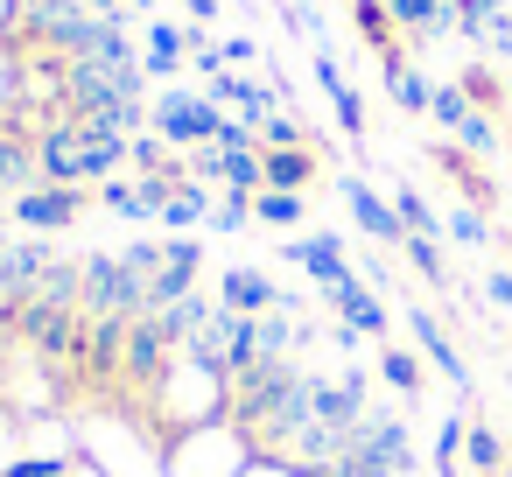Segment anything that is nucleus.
I'll return each mask as SVG.
<instances>
[{"mask_svg": "<svg viewBox=\"0 0 512 477\" xmlns=\"http://www.w3.org/2000/svg\"><path fill=\"white\" fill-rule=\"evenodd\" d=\"M85 309H57V302H22V323H15V337L43 358V372H78V358H85Z\"/></svg>", "mask_w": 512, "mask_h": 477, "instance_id": "f257e3e1", "label": "nucleus"}, {"mask_svg": "<svg viewBox=\"0 0 512 477\" xmlns=\"http://www.w3.org/2000/svg\"><path fill=\"white\" fill-rule=\"evenodd\" d=\"M85 260V316H148V281L120 253H78Z\"/></svg>", "mask_w": 512, "mask_h": 477, "instance_id": "f03ea898", "label": "nucleus"}, {"mask_svg": "<svg viewBox=\"0 0 512 477\" xmlns=\"http://www.w3.org/2000/svg\"><path fill=\"white\" fill-rule=\"evenodd\" d=\"M365 414H372V372L365 365H344L337 379H316V428L344 435V449H351V428Z\"/></svg>", "mask_w": 512, "mask_h": 477, "instance_id": "7ed1b4c3", "label": "nucleus"}, {"mask_svg": "<svg viewBox=\"0 0 512 477\" xmlns=\"http://www.w3.org/2000/svg\"><path fill=\"white\" fill-rule=\"evenodd\" d=\"M127 330H134V316H92V323H85V358H78V379H85L92 393H106V386L120 379Z\"/></svg>", "mask_w": 512, "mask_h": 477, "instance_id": "20e7f679", "label": "nucleus"}, {"mask_svg": "<svg viewBox=\"0 0 512 477\" xmlns=\"http://www.w3.org/2000/svg\"><path fill=\"white\" fill-rule=\"evenodd\" d=\"M169 358H176V344L162 337V323H155V316H134L120 379H127V386H162V379H169Z\"/></svg>", "mask_w": 512, "mask_h": 477, "instance_id": "39448f33", "label": "nucleus"}, {"mask_svg": "<svg viewBox=\"0 0 512 477\" xmlns=\"http://www.w3.org/2000/svg\"><path fill=\"white\" fill-rule=\"evenodd\" d=\"M50 260H57V246L50 239H22V246H8L0 253V302H36V288H43V274H50Z\"/></svg>", "mask_w": 512, "mask_h": 477, "instance_id": "423d86ee", "label": "nucleus"}, {"mask_svg": "<svg viewBox=\"0 0 512 477\" xmlns=\"http://www.w3.org/2000/svg\"><path fill=\"white\" fill-rule=\"evenodd\" d=\"M197 274H204L197 239H162V274L148 281V309H169V302L197 295Z\"/></svg>", "mask_w": 512, "mask_h": 477, "instance_id": "0eeeda50", "label": "nucleus"}, {"mask_svg": "<svg viewBox=\"0 0 512 477\" xmlns=\"http://www.w3.org/2000/svg\"><path fill=\"white\" fill-rule=\"evenodd\" d=\"M323 309H330L337 323H351L358 337H379V344H386V323H393V316H386V302L372 295V281H358V274H351V281L323 288Z\"/></svg>", "mask_w": 512, "mask_h": 477, "instance_id": "6e6552de", "label": "nucleus"}, {"mask_svg": "<svg viewBox=\"0 0 512 477\" xmlns=\"http://www.w3.org/2000/svg\"><path fill=\"white\" fill-rule=\"evenodd\" d=\"M78 211H85V197L78 190H64V183H36V190H22L15 197V218L43 239V232H64V225H78Z\"/></svg>", "mask_w": 512, "mask_h": 477, "instance_id": "1a4fd4ad", "label": "nucleus"}, {"mask_svg": "<svg viewBox=\"0 0 512 477\" xmlns=\"http://www.w3.org/2000/svg\"><path fill=\"white\" fill-rule=\"evenodd\" d=\"M155 127H162L169 141H183V148H190V141H218V127H225V120H218L204 99H190V92H162Z\"/></svg>", "mask_w": 512, "mask_h": 477, "instance_id": "9d476101", "label": "nucleus"}, {"mask_svg": "<svg viewBox=\"0 0 512 477\" xmlns=\"http://www.w3.org/2000/svg\"><path fill=\"white\" fill-rule=\"evenodd\" d=\"M407 330H414L421 358H428L449 386H470V365H463V351H456V337L442 330V316H435V309H407Z\"/></svg>", "mask_w": 512, "mask_h": 477, "instance_id": "9b49d317", "label": "nucleus"}, {"mask_svg": "<svg viewBox=\"0 0 512 477\" xmlns=\"http://www.w3.org/2000/svg\"><path fill=\"white\" fill-rule=\"evenodd\" d=\"M218 302L225 309H239V316H267V309H288V295L260 274V267H225V281H218Z\"/></svg>", "mask_w": 512, "mask_h": 477, "instance_id": "f8f14e48", "label": "nucleus"}, {"mask_svg": "<svg viewBox=\"0 0 512 477\" xmlns=\"http://www.w3.org/2000/svg\"><path fill=\"white\" fill-rule=\"evenodd\" d=\"M344 204H351V218L379 239V246H407V225H400V204H379V190H365V183H351L344 176Z\"/></svg>", "mask_w": 512, "mask_h": 477, "instance_id": "ddd939ff", "label": "nucleus"}, {"mask_svg": "<svg viewBox=\"0 0 512 477\" xmlns=\"http://www.w3.org/2000/svg\"><path fill=\"white\" fill-rule=\"evenodd\" d=\"M281 260H302V274H309L316 288L351 281V260H344V246H337V239H288V246H281Z\"/></svg>", "mask_w": 512, "mask_h": 477, "instance_id": "4468645a", "label": "nucleus"}, {"mask_svg": "<svg viewBox=\"0 0 512 477\" xmlns=\"http://www.w3.org/2000/svg\"><path fill=\"white\" fill-rule=\"evenodd\" d=\"M260 162H267V190H309L316 183V155L309 148H260Z\"/></svg>", "mask_w": 512, "mask_h": 477, "instance_id": "2eb2a0df", "label": "nucleus"}, {"mask_svg": "<svg viewBox=\"0 0 512 477\" xmlns=\"http://www.w3.org/2000/svg\"><path fill=\"white\" fill-rule=\"evenodd\" d=\"M463 463H470V477H498V470H512V442H505L498 428L470 421V435H463Z\"/></svg>", "mask_w": 512, "mask_h": 477, "instance_id": "dca6fc26", "label": "nucleus"}, {"mask_svg": "<svg viewBox=\"0 0 512 477\" xmlns=\"http://www.w3.org/2000/svg\"><path fill=\"white\" fill-rule=\"evenodd\" d=\"M372 372H386V386H393V393H407V400L421 393V358H414V351H400V344H379V365H372Z\"/></svg>", "mask_w": 512, "mask_h": 477, "instance_id": "f3484780", "label": "nucleus"}, {"mask_svg": "<svg viewBox=\"0 0 512 477\" xmlns=\"http://www.w3.org/2000/svg\"><path fill=\"white\" fill-rule=\"evenodd\" d=\"M407 260H414V274L428 281V288H449V267H442V239H421V232H407V246H400Z\"/></svg>", "mask_w": 512, "mask_h": 477, "instance_id": "a211bd4d", "label": "nucleus"}, {"mask_svg": "<svg viewBox=\"0 0 512 477\" xmlns=\"http://www.w3.org/2000/svg\"><path fill=\"white\" fill-rule=\"evenodd\" d=\"M253 344H260V358H288L295 351V323L281 309H267V316H253Z\"/></svg>", "mask_w": 512, "mask_h": 477, "instance_id": "6ab92c4d", "label": "nucleus"}, {"mask_svg": "<svg viewBox=\"0 0 512 477\" xmlns=\"http://www.w3.org/2000/svg\"><path fill=\"white\" fill-rule=\"evenodd\" d=\"M99 204H106L113 218H148V204H141V183H127V176H106V183H99Z\"/></svg>", "mask_w": 512, "mask_h": 477, "instance_id": "aec40b11", "label": "nucleus"}, {"mask_svg": "<svg viewBox=\"0 0 512 477\" xmlns=\"http://www.w3.org/2000/svg\"><path fill=\"white\" fill-rule=\"evenodd\" d=\"M253 218L260 225H302V197L295 190H260L253 197Z\"/></svg>", "mask_w": 512, "mask_h": 477, "instance_id": "412c9836", "label": "nucleus"}, {"mask_svg": "<svg viewBox=\"0 0 512 477\" xmlns=\"http://www.w3.org/2000/svg\"><path fill=\"white\" fill-rule=\"evenodd\" d=\"M463 435H470V421H463V414H442V428H435V477H456Z\"/></svg>", "mask_w": 512, "mask_h": 477, "instance_id": "4be33fe9", "label": "nucleus"}, {"mask_svg": "<svg viewBox=\"0 0 512 477\" xmlns=\"http://www.w3.org/2000/svg\"><path fill=\"white\" fill-rule=\"evenodd\" d=\"M204 218H211L204 190H176V197L162 204V225H176V232H190V225H204Z\"/></svg>", "mask_w": 512, "mask_h": 477, "instance_id": "5701e85b", "label": "nucleus"}, {"mask_svg": "<svg viewBox=\"0 0 512 477\" xmlns=\"http://www.w3.org/2000/svg\"><path fill=\"white\" fill-rule=\"evenodd\" d=\"M435 162H442V169H449V176H456V183L470 190V204H491V183H484V176H477V169H470V162H463L456 148H435Z\"/></svg>", "mask_w": 512, "mask_h": 477, "instance_id": "b1692460", "label": "nucleus"}, {"mask_svg": "<svg viewBox=\"0 0 512 477\" xmlns=\"http://www.w3.org/2000/svg\"><path fill=\"white\" fill-rule=\"evenodd\" d=\"M400 225H407V232H421V239H435V232H442V218H435V204H421L414 190L400 197Z\"/></svg>", "mask_w": 512, "mask_h": 477, "instance_id": "393cba45", "label": "nucleus"}, {"mask_svg": "<svg viewBox=\"0 0 512 477\" xmlns=\"http://www.w3.org/2000/svg\"><path fill=\"white\" fill-rule=\"evenodd\" d=\"M246 218H253V197H239V190H225V204L211 211V225H218V232H239Z\"/></svg>", "mask_w": 512, "mask_h": 477, "instance_id": "a878e982", "label": "nucleus"}, {"mask_svg": "<svg viewBox=\"0 0 512 477\" xmlns=\"http://www.w3.org/2000/svg\"><path fill=\"white\" fill-rule=\"evenodd\" d=\"M0 477H64V456H22V463H8Z\"/></svg>", "mask_w": 512, "mask_h": 477, "instance_id": "bb28decb", "label": "nucleus"}, {"mask_svg": "<svg viewBox=\"0 0 512 477\" xmlns=\"http://www.w3.org/2000/svg\"><path fill=\"white\" fill-rule=\"evenodd\" d=\"M435 120H442L449 134H463V120H470V106H463V92H435Z\"/></svg>", "mask_w": 512, "mask_h": 477, "instance_id": "cd10ccee", "label": "nucleus"}, {"mask_svg": "<svg viewBox=\"0 0 512 477\" xmlns=\"http://www.w3.org/2000/svg\"><path fill=\"white\" fill-rule=\"evenodd\" d=\"M120 260H127V267H134L141 281H155V274H162V246H148V239H141V246H127Z\"/></svg>", "mask_w": 512, "mask_h": 477, "instance_id": "c85d7f7f", "label": "nucleus"}, {"mask_svg": "<svg viewBox=\"0 0 512 477\" xmlns=\"http://www.w3.org/2000/svg\"><path fill=\"white\" fill-rule=\"evenodd\" d=\"M449 232H456L463 246H484V239H491V225H484L477 211H456V218H449Z\"/></svg>", "mask_w": 512, "mask_h": 477, "instance_id": "c756f323", "label": "nucleus"}, {"mask_svg": "<svg viewBox=\"0 0 512 477\" xmlns=\"http://www.w3.org/2000/svg\"><path fill=\"white\" fill-rule=\"evenodd\" d=\"M176 50H183V43H176V29H155V43H148V64H155V71H169V64H176Z\"/></svg>", "mask_w": 512, "mask_h": 477, "instance_id": "7c9ffc66", "label": "nucleus"}, {"mask_svg": "<svg viewBox=\"0 0 512 477\" xmlns=\"http://www.w3.org/2000/svg\"><path fill=\"white\" fill-rule=\"evenodd\" d=\"M484 295H491V309H512V267H491L484 274Z\"/></svg>", "mask_w": 512, "mask_h": 477, "instance_id": "2f4dec72", "label": "nucleus"}, {"mask_svg": "<svg viewBox=\"0 0 512 477\" xmlns=\"http://www.w3.org/2000/svg\"><path fill=\"white\" fill-rule=\"evenodd\" d=\"M498 477H512V470H498Z\"/></svg>", "mask_w": 512, "mask_h": 477, "instance_id": "473e14b6", "label": "nucleus"}]
</instances>
